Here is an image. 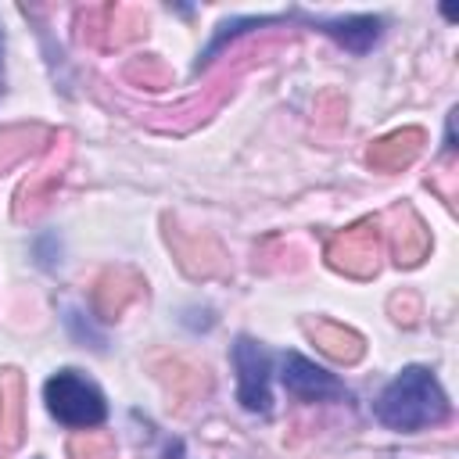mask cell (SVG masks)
Returning a JSON list of instances; mask_svg holds the SVG:
<instances>
[{"instance_id": "6da1fadb", "label": "cell", "mask_w": 459, "mask_h": 459, "mask_svg": "<svg viewBox=\"0 0 459 459\" xmlns=\"http://www.w3.org/2000/svg\"><path fill=\"white\" fill-rule=\"evenodd\" d=\"M287 47H290V36H258V39L237 47L233 54H226V61L212 72V79L194 97H186V100H179L172 108H143V111H136V118L143 126L158 129V133H190L194 126H201L204 118H212L222 108V100L233 93L237 79L251 65H262V61L283 54Z\"/></svg>"}, {"instance_id": "7a4b0ae2", "label": "cell", "mask_w": 459, "mask_h": 459, "mask_svg": "<svg viewBox=\"0 0 459 459\" xmlns=\"http://www.w3.org/2000/svg\"><path fill=\"white\" fill-rule=\"evenodd\" d=\"M377 416H380V423H387L394 430H420V427H434L448 416V398H445L441 384L430 377V369L409 366L384 387V394L377 402Z\"/></svg>"}, {"instance_id": "3957f363", "label": "cell", "mask_w": 459, "mask_h": 459, "mask_svg": "<svg viewBox=\"0 0 459 459\" xmlns=\"http://www.w3.org/2000/svg\"><path fill=\"white\" fill-rule=\"evenodd\" d=\"M79 39L93 50H122L147 36V11L133 4H86L75 11Z\"/></svg>"}, {"instance_id": "277c9868", "label": "cell", "mask_w": 459, "mask_h": 459, "mask_svg": "<svg viewBox=\"0 0 459 459\" xmlns=\"http://www.w3.org/2000/svg\"><path fill=\"white\" fill-rule=\"evenodd\" d=\"M43 398H47L50 416L61 420L65 427H97L108 416L104 394L90 380H82L75 369L54 373L43 387Z\"/></svg>"}, {"instance_id": "5b68a950", "label": "cell", "mask_w": 459, "mask_h": 459, "mask_svg": "<svg viewBox=\"0 0 459 459\" xmlns=\"http://www.w3.org/2000/svg\"><path fill=\"white\" fill-rule=\"evenodd\" d=\"M68 161H72V133H54V140H50L43 161L22 179V186H18V194H14V219H18V222L36 219V215L50 204L57 183H61L65 172H68Z\"/></svg>"}, {"instance_id": "8992f818", "label": "cell", "mask_w": 459, "mask_h": 459, "mask_svg": "<svg viewBox=\"0 0 459 459\" xmlns=\"http://www.w3.org/2000/svg\"><path fill=\"white\" fill-rule=\"evenodd\" d=\"M326 265L351 280H373L380 273V222L359 219L355 226L326 240Z\"/></svg>"}, {"instance_id": "52a82bcc", "label": "cell", "mask_w": 459, "mask_h": 459, "mask_svg": "<svg viewBox=\"0 0 459 459\" xmlns=\"http://www.w3.org/2000/svg\"><path fill=\"white\" fill-rule=\"evenodd\" d=\"M165 226V244L176 258V265L190 276V280H215V276H230V258L222 251V244L212 233H197V230H183L172 215L161 219Z\"/></svg>"}, {"instance_id": "ba28073f", "label": "cell", "mask_w": 459, "mask_h": 459, "mask_svg": "<svg viewBox=\"0 0 459 459\" xmlns=\"http://www.w3.org/2000/svg\"><path fill=\"white\" fill-rule=\"evenodd\" d=\"M384 226H387L391 258H394L398 269H412L430 255V230H427V222L420 219V212L409 201L394 204L384 215Z\"/></svg>"}, {"instance_id": "9c48e42d", "label": "cell", "mask_w": 459, "mask_h": 459, "mask_svg": "<svg viewBox=\"0 0 459 459\" xmlns=\"http://www.w3.org/2000/svg\"><path fill=\"white\" fill-rule=\"evenodd\" d=\"M147 294V283H143V276L136 273V269H129V265H111V269H104L97 280H93V294H90V301H93V312L100 316V319H118L136 298H143Z\"/></svg>"}, {"instance_id": "30bf717a", "label": "cell", "mask_w": 459, "mask_h": 459, "mask_svg": "<svg viewBox=\"0 0 459 459\" xmlns=\"http://www.w3.org/2000/svg\"><path fill=\"white\" fill-rule=\"evenodd\" d=\"M233 362L240 373V405L251 412H265L269 409V355L251 337H237Z\"/></svg>"}, {"instance_id": "8fae6325", "label": "cell", "mask_w": 459, "mask_h": 459, "mask_svg": "<svg viewBox=\"0 0 459 459\" xmlns=\"http://www.w3.org/2000/svg\"><path fill=\"white\" fill-rule=\"evenodd\" d=\"M423 143H427V133H423L420 126L394 129V133H387V136H380V140L369 143V151H366V165H369L373 172L394 176V172L409 169V165L420 158Z\"/></svg>"}, {"instance_id": "7c38bea8", "label": "cell", "mask_w": 459, "mask_h": 459, "mask_svg": "<svg viewBox=\"0 0 459 459\" xmlns=\"http://www.w3.org/2000/svg\"><path fill=\"white\" fill-rule=\"evenodd\" d=\"M301 330H305L308 341H312L326 359H333V362L355 366V362L366 355V341H362L351 326H344V323H337V319L305 316V319H301Z\"/></svg>"}, {"instance_id": "4fadbf2b", "label": "cell", "mask_w": 459, "mask_h": 459, "mask_svg": "<svg viewBox=\"0 0 459 459\" xmlns=\"http://www.w3.org/2000/svg\"><path fill=\"white\" fill-rule=\"evenodd\" d=\"M280 377H283V387H287L290 394L305 398V402H330V398H344V394H348L344 384H341L333 373L312 366V362L301 359V355H287Z\"/></svg>"}, {"instance_id": "5bb4252c", "label": "cell", "mask_w": 459, "mask_h": 459, "mask_svg": "<svg viewBox=\"0 0 459 459\" xmlns=\"http://www.w3.org/2000/svg\"><path fill=\"white\" fill-rule=\"evenodd\" d=\"M25 441V377L14 366L0 369V452Z\"/></svg>"}, {"instance_id": "9a60e30c", "label": "cell", "mask_w": 459, "mask_h": 459, "mask_svg": "<svg viewBox=\"0 0 459 459\" xmlns=\"http://www.w3.org/2000/svg\"><path fill=\"white\" fill-rule=\"evenodd\" d=\"M54 140V133L39 122H18V126H4L0 129V169H11L32 154H39L47 143Z\"/></svg>"}, {"instance_id": "2e32d148", "label": "cell", "mask_w": 459, "mask_h": 459, "mask_svg": "<svg viewBox=\"0 0 459 459\" xmlns=\"http://www.w3.org/2000/svg\"><path fill=\"white\" fill-rule=\"evenodd\" d=\"M154 373H158V380L169 387V394H172L179 405L190 402V398H197V394H204V391L212 387L208 369H204V366H190V362H183V359L154 362Z\"/></svg>"}, {"instance_id": "e0dca14e", "label": "cell", "mask_w": 459, "mask_h": 459, "mask_svg": "<svg viewBox=\"0 0 459 459\" xmlns=\"http://www.w3.org/2000/svg\"><path fill=\"white\" fill-rule=\"evenodd\" d=\"M305 22L323 29V32H330L337 43H344L355 54L369 50L377 43V36H380V22L369 18V14H355V18H305Z\"/></svg>"}, {"instance_id": "ac0fdd59", "label": "cell", "mask_w": 459, "mask_h": 459, "mask_svg": "<svg viewBox=\"0 0 459 459\" xmlns=\"http://www.w3.org/2000/svg\"><path fill=\"white\" fill-rule=\"evenodd\" d=\"M122 75H126V82L143 86V90H169V86H172V68H169L161 57H154V54L133 57Z\"/></svg>"}, {"instance_id": "d6986e66", "label": "cell", "mask_w": 459, "mask_h": 459, "mask_svg": "<svg viewBox=\"0 0 459 459\" xmlns=\"http://www.w3.org/2000/svg\"><path fill=\"white\" fill-rule=\"evenodd\" d=\"M68 459H115V437L104 430H86L68 441Z\"/></svg>"}, {"instance_id": "ffe728a7", "label": "cell", "mask_w": 459, "mask_h": 459, "mask_svg": "<svg viewBox=\"0 0 459 459\" xmlns=\"http://www.w3.org/2000/svg\"><path fill=\"white\" fill-rule=\"evenodd\" d=\"M387 308H391V316H394V323H402V326H416L420 323V298L412 294V290H398V294H391V301H387Z\"/></svg>"}]
</instances>
